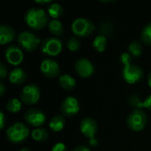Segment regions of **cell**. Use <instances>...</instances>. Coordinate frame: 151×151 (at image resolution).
I'll return each mask as SVG.
<instances>
[{"instance_id": "29", "label": "cell", "mask_w": 151, "mask_h": 151, "mask_svg": "<svg viewBox=\"0 0 151 151\" xmlns=\"http://www.w3.org/2000/svg\"><path fill=\"white\" fill-rule=\"evenodd\" d=\"M100 31L102 32V35H104V36L106 35H110L111 34V24L108 23V22H104V24L101 25Z\"/></svg>"}, {"instance_id": "38", "label": "cell", "mask_w": 151, "mask_h": 151, "mask_svg": "<svg viewBox=\"0 0 151 151\" xmlns=\"http://www.w3.org/2000/svg\"><path fill=\"white\" fill-rule=\"evenodd\" d=\"M147 81H148V84L149 86L151 88V71L150 72L149 75H148V78H147Z\"/></svg>"}, {"instance_id": "6", "label": "cell", "mask_w": 151, "mask_h": 151, "mask_svg": "<svg viewBox=\"0 0 151 151\" xmlns=\"http://www.w3.org/2000/svg\"><path fill=\"white\" fill-rule=\"evenodd\" d=\"M63 48V42L62 41L54 36H50L43 40V42L41 44V50L43 54L50 57L58 56Z\"/></svg>"}, {"instance_id": "25", "label": "cell", "mask_w": 151, "mask_h": 151, "mask_svg": "<svg viewBox=\"0 0 151 151\" xmlns=\"http://www.w3.org/2000/svg\"><path fill=\"white\" fill-rule=\"evenodd\" d=\"M141 39L145 44L151 45V23H149L144 27L141 33Z\"/></svg>"}, {"instance_id": "33", "label": "cell", "mask_w": 151, "mask_h": 151, "mask_svg": "<svg viewBox=\"0 0 151 151\" xmlns=\"http://www.w3.org/2000/svg\"><path fill=\"white\" fill-rule=\"evenodd\" d=\"M72 151H91L89 148H88L87 146L84 145H79L77 147H75Z\"/></svg>"}, {"instance_id": "12", "label": "cell", "mask_w": 151, "mask_h": 151, "mask_svg": "<svg viewBox=\"0 0 151 151\" xmlns=\"http://www.w3.org/2000/svg\"><path fill=\"white\" fill-rule=\"evenodd\" d=\"M74 69L77 74L82 78L90 77L95 71V67L92 62L85 58H81L75 61Z\"/></svg>"}, {"instance_id": "16", "label": "cell", "mask_w": 151, "mask_h": 151, "mask_svg": "<svg viewBox=\"0 0 151 151\" xmlns=\"http://www.w3.org/2000/svg\"><path fill=\"white\" fill-rule=\"evenodd\" d=\"M27 80V73L21 68H15L9 73V81L14 85H20Z\"/></svg>"}, {"instance_id": "13", "label": "cell", "mask_w": 151, "mask_h": 151, "mask_svg": "<svg viewBox=\"0 0 151 151\" xmlns=\"http://www.w3.org/2000/svg\"><path fill=\"white\" fill-rule=\"evenodd\" d=\"M5 60L12 65H19L24 58V54L22 50L17 45H10L5 49L4 51Z\"/></svg>"}, {"instance_id": "32", "label": "cell", "mask_w": 151, "mask_h": 151, "mask_svg": "<svg viewBox=\"0 0 151 151\" xmlns=\"http://www.w3.org/2000/svg\"><path fill=\"white\" fill-rule=\"evenodd\" d=\"M143 108H146L151 111V94L146 97V99L143 101Z\"/></svg>"}, {"instance_id": "39", "label": "cell", "mask_w": 151, "mask_h": 151, "mask_svg": "<svg viewBox=\"0 0 151 151\" xmlns=\"http://www.w3.org/2000/svg\"><path fill=\"white\" fill-rule=\"evenodd\" d=\"M19 151H31L29 149H27V148H23V149H21V150H19Z\"/></svg>"}, {"instance_id": "18", "label": "cell", "mask_w": 151, "mask_h": 151, "mask_svg": "<svg viewBox=\"0 0 151 151\" xmlns=\"http://www.w3.org/2000/svg\"><path fill=\"white\" fill-rule=\"evenodd\" d=\"M65 119L62 115H55L51 118L49 127L53 132H60L65 127Z\"/></svg>"}, {"instance_id": "37", "label": "cell", "mask_w": 151, "mask_h": 151, "mask_svg": "<svg viewBox=\"0 0 151 151\" xmlns=\"http://www.w3.org/2000/svg\"><path fill=\"white\" fill-rule=\"evenodd\" d=\"M36 4H49L50 3V0H44V1H35Z\"/></svg>"}, {"instance_id": "17", "label": "cell", "mask_w": 151, "mask_h": 151, "mask_svg": "<svg viewBox=\"0 0 151 151\" xmlns=\"http://www.w3.org/2000/svg\"><path fill=\"white\" fill-rule=\"evenodd\" d=\"M59 85L65 90H72L76 85V80L70 74H63L58 79Z\"/></svg>"}, {"instance_id": "11", "label": "cell", "mask_w": 151, "mask_h": 151, "mask_svg": "<svg viewBox=\"0 0 151 151\" xmlns=\"http://www.w3.org/2000/svg\"><path fill=\"white\" fill-rule=\"evenodd\" d=\"M61 113L66 117H73L80 111V104L76 97L67 96L61 104Z\"/></svg>"}, {"instance_id": "34", "label": "cell", "mask_w": 151, "mask_h": 151, "mask_svg": "<svg viewBox=\"0 0 151 151\" xmlns=\"http://www.w3.org/2000/svg\"><path fill=\"white\" fill-rule=\"evenodd\" d=\"M4 123H5V118L4 115V112H0V128L3 129L4 127Z\"/></svg>"}, {"instance_id": "7", "label": "cell", "mask_w": 151, "mask_h": 151, "mask_svg": "<svg viewBox=\"0 0 151 151\" xmlns=\"http://www.w3.org/2000/svg\"><path fill=\"white\" fill-rule=\"evenodd\" d=\"M40 98V89L39 87L31 83L26 85L20 92V101L27 105H33L39 101Z\"/></svg>"}, {"instance_id": "8", "label": "cell", "mask_w": 151, "mask_h": 151, "mask_svg": "<svg viewBox=\"0 0 151 151\" xmlns=\"http://www.w3.org/2000/svg\"><path fill=\"white\" fill-rule=\"evenodd\" d=\"M122 76L128 84H135L143 78V71L140 66L131 64L124 66Z\"/></svg>"}, {"instance_id": "14", "label": "cell", "mask_w": 151, "mask_h": 151, "mask_svg": "<svg viewBox=\"0 0 151 151\" xmlns=\"http://www.w3.org/2000/svg\"><path fill=\"white\" fill-rule=\"evenodd\" d=\"M80 129L82 134L89 139L95 138L97 131V124L92 118H84L80 124Z\"/></svg>"}, {"instance_id": "15", "label": "cell", "mask_w": 151, "mask_h": 151, "mask_svg": "<svg viewBox=\"0 0 151 151\" xmlns=\"http://www.w3.org/2000/svg\"><path fill=\"white\" fill-rule=\"evenodd\" d=\"M14 38H15V31L12 27L4 24L0 26V43L2 45L12 42Z\"/></svg>"}, {"instance_id": "20", "label": "cell", "mask_w": 151, "mask_h": 151, "mask_svg": "<svg viewBox=\"0 0 151 151\" xmlns=\"http://www.w3.org/2000/svg\"><path fill=\"white\" fill-rule=\"evenodd\" d=\"M93 48L97 51V52H103L104 51L106 46H107V38L106 36L103 35H98L95 37L93 41Z\"/></svg>"}, {"instance_id": "3", "label": "cell", "mask_w": 151, "mask_h": 151, "mask_svg": "<svg viewBox=\"0 0 151 151\" xmlns=\"http://www.w3.org/2000/svg\"><path fill=\"white\" fill-rule=\"evenodd\" d=\"M147 123L148 116L143 110L134 109L127 118V127L134 132H140L143 130Z\"/></svg>"}, {"instance_id": "9", "label": "cell", "mask_w": 151, "mask_h": 151, "mask_svg": "<svg viewBox=\"0 0 151 151\" xmlns=\"http://www.w3.org/2000/svg\"><path fill=\"white\" fill-rule=\"evenodd\" d=\"M24 119L28 125L37 128L42 126L46 121V116L44 112L35 108L27 110L24 114Z\"/></svg>"}, {"instance_id": "1", "label": "cell", "mask_w": 151, "mask_h": 151, "mask_svg": "<svg viewBox=\"0 0 151 151\" xmlns=\"http://www.w3.org/2000/svg\"><path fill=\"white\" fill-rule=\"evenodd\" d=\"M25 21L27 25L35 29L40 30L49 24V18L45 11L41 8H31L25 14Z\"/></svg>"}, {"instance_id": "19", "label": "cell", "mask_w": 151, "mask_h": 151, "mask_svg": "<svg viewBox=\"0 0 151 151\" xmlns=\"http://www.w3.org/2000/svg\"><path fill=\"white\" fill-rule=\"evenodd\" d=\"M48 28L49 31L56 36H59L64 33V26L58 19H51L48 24Z\"/></svg>"}, {"instance_id": "21", "label": "cell", "mask_w": 151, "mask_h": 151, "mask_svg": "<svg viewBox=\"0 0 151 151\" xmlns=\"http://www.w3.org/2000/svg\"><path fill=\"white\" fill-rule=\"evenodd\" d=\"M48 12L53 19H58L64 14V7L58 3H53L48 7Z\"/></svg>"}, {"instance_id": "2", "label": "cell", "mask_w": 151, "mask_h": 151, "mask_svg": "<svg viewBox=\"0 0 151 151\" xmlns=\"http://www.w3.org/2000/svg\"><path fill=\"white\" fill-rule=\"evenodd\" d=\"M30 134L29 128L23 123L17 122L10 126L6 130V137L12 143H20Z\"/></svg>"}, {"instance_id": "35", "label": "cell", "mask_w": 151, "mask_h": 151, "mask_svg": "<svg viewBox=\"0 0 151 151\" xmlns=\"http://www.w3.org/2000/svg\"><path fill=\"white\" fill-rule=\"evenodd\" d=\"M4 92H5V86L3 82H1L0 83V96H4Z\"/></svg>"}, {"instance_id": "36", "label": "cell", "mask_w": 151, "mask_h": 151, "mask_svg": "<svg viewBox=\"0 0 151 151\" xmlns=\"http://www.w3.org/2000/svg\"><path fill=\"white\" fill-rule=\"evenodd\" d=\"M89 144L92 145V146H95L97 144V141L96 140V138H92V139H89Z\"/></svg>"}, {"instance_id": "28", "label": "cell", "mask_w": 151, "mask_h": 151, "mask_svg": "<svg viewBox=\"0 0 151 151\" xmlns=\"http://www.w3.org/2000/svg\"><path fill=\"white\" fill-rule=\"evenodd\" d=\"M120 60L122 62V64L124 65V66L131 65L132 62V55L128 52H124L121 54L120 56Z\"/></svg>"}, {"instance_id": "31", "label": "cell", "mask_w": 151, "mask_h": 151, "mask_svg": "<svg viewBox=\"0 0 151 151\" xmlns=\"http://www.w3.org/2000/svg\"><path fill=\"white\" fill-rule=\"evenodd\" d=\"M7 76V68L4 66V63H0V78L4 80Z\"/></svg>"}, {"instance_id": "5", "label": "cell", "mask_w": 151, "mask_h": 151, "mask_svg": "<svg viewBox=\"0 0 151 151\" xmlns=\"http://www.w3.org/2000/svg\"><path fill=\"white\" fill-rule=\"evenodd\" d=\"M18 42L22 49L27 51H33L41 43V39L30 31H23L18 35Z\"/></svg>"}, {"instance_id": "10", "label": "cell", "mask_w": 151, "mask_h": 151, "mask_svg": "<svg viewBox=\"0 0 151 151\" xmlns=\"http://www.w3.org/2000/svg\"><path fill=\"white\" fill-rule=\"evenodd\" d=\"M40 69L42 73L46 77L50 79L56 78L59 75L60 73V66L58 63L51 58H45L42 61Z\"/></svg>"}, {"instance_id": "4", "label": "cell", "mask_w": 151, "mask_h": 151, "mask_svg": "<svg viewBox=\"0 0 151 151\" xmlns=\"http://www.w3.org/2000/svg\"><path fill=\"white\" fill-rule=\"evenodd\" d=\"M95 30L94 23L86 18H78L75 19L72 23V31L73 33L80 37L88 36Z\"/></svg>"}, {"instance_id": "27", "label": "cell", "mask_w": 151, "mask_h": 151, "mask_svg": "<svg viewBox=\"0 0 151 151\" xmlns=\"http://www.w3.org/2000/svg\"><path fill=\"white\" fill-rule=\"evenodd\" d=\"M128 104L132 106V107H134L135 109H140L142 110L143 108V102H142L141 98L134 94V95H131L128 98Z\"/></svg>"}, {"instance_id": "23", "label": "cell", "mask_w": 151, "mask_h": 151, "mask_svg": "<svg viewBox=\"0 0 151 151\" xmlns=\"http://www.w3.org/2000/svg\"><path fill=\"white\" fill-rule=\"evenodd\" d=\"M22 102L17 98H12L6 103V110L11 113H17L22 108Z\"/></svg>"}, {"instance_id": "24", "label": "cell", "mask_w": 151, "mask_h": 151, "mask_svg": "<svg viewBox=\"0 0 151 151\" xmlns=\"http://www.w3.org/2000/svg\"><path fill=\"white\" fill-rule=\"evenodd\" d=\"M128 50L132 56L138 58L142 53V45L139 41H133L128 45Z\"/></svg>"}, {"instance_id": "30", "label": "cell", "mask_w": 151, "mask_h": 151, "mask_svg": "<svg viewBox=\"0 0 151 151\" xmlns=\"http://www.w3.org/2000/svg\"><path fill=\"white\" fill-rule=\"evenodd\" d=\"M51 151H67V149H66V146L64 143L58 142V143H56L53 146L52 150Z\"/></svg>"}, {"instance_id": "26", "label": "cell", "mask_w": 151, "mask_h": 151, "mask_svg": "<svg viewBox=\"0 0 151 151\" xmlns=\"http://www.w3.org/2000/svg\"><path fill=\"white\" fill-rule=\"evenodd\" d=\"M66 46L70 51L75 52V51L79 50V49L81 48V42L78 40V38L73 36V37H70L68 39V41L66 42Z\"/></svg>"}, {"instance_id": "22", "label": "cell", "mask_w": 151, "mask_h": 151, "mask_svg": "<svg viewBox=\"0 0 151 151\" xmlns=\"http://www.w3.org/2000/svg\"><path fill=\"white\" fill-rule=\"evenodd\" d=\"M31 136L35 141L39 142H42L48 139L49 134H48L46 129H44L42 127H38V128H35L32 131Z\"/></svg>"}]
</instances>
